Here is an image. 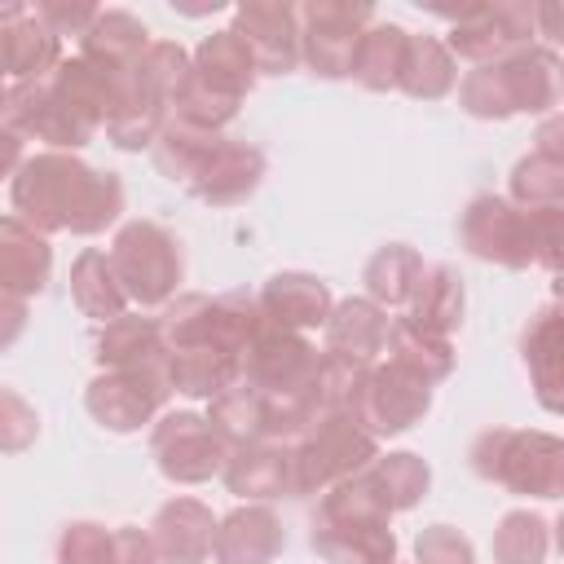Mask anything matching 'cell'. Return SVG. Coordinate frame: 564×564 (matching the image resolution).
Instances as JSON below:
<instances>
[{"instance_id":"1","label":"cell","mask_w":564,"mask_h":564,"mask_svg":"<svg viewBox=\"0 0 564 564\" xmlns=\"http://www.w3.org/2000/svg\"><path fill=\"white\" fill-rule=\"evenodd\" d=\"M13 216L35 234H106L123 216V181L88 167L79 154L40 150L13 172Z\"/></svg>"},{"instance_id":"2","label":"cell","mask_w":564,"mask_h":564,"mask_svg":"<svg viewBox=\"0 0 564 564\" xmlns=\"http://www.w3.org/2000/svg\"><path fill=\"white\" fill-rule=\"evenodd\" d=\"M458 106L471 119L555 115L560 106V57L546 44H529L502 62L471 66L458 79Z\"/></svg>"},{"instance_id":"3","label":"cell","mask_w":564,"mask_h":564,"mask_svg":"<svg viewBox=\"0 0 564 564\" xmlns=\"http://www.w3.org/2000/svg\"><path fill=\"white\" fill-rule=\"evenodd\" d=\"M471 471L489 485H502L520 498H560L564 494V441L555 432L529 427H489L471 441Z\"/></svg>"},{"instance_id":"4","label":"cell","mask_w":564,"mask_h":564,"mask_svg":"<svg viewBox=\"0 0 564 564\" xmlns=\"http://www.w3.org/2000/svg\"><path fill=\"white\" fill-rule=\"evenodd\" d=\"M260 326H264V313H260L256 295H247V291L172 295L163 317H159L163 352H176V348H225V352L238 357Z\"/></svg>"},{"instance_id":"5","label":"cell","mask_w":564,"mask_h":564,"mask_svg":"<svg viewBox=\"0 0 564 564\" xmlns=\"http://www.w3.org/2000/svg\"><path fill=\"white\" fill-rule=\"evenodd\" d=\"M379 458V441L361 432L348 414L317 410L313 423L291 441V471H295V498H317L330 485L357 476Z\"/></svg>"},{"instance_id":"6","label":"cell","mask_w":564,"mask_h":564,"mask_svg":"<svg viewBox=\"0 0 564 564\" xmlns=\"http://www.w3.org/2000/svg\"><path fill=\"white\" fill-rule=\"evenodd\" d=\"M110 264L123 295L141 308L167 304L176 295V282L185 278V251L159 220H128L110 242Z\"/></svg>"},{"instance_id":"7","label":"cell","mask_w":564,"mask_h":564,"mask_svg":"<svg viewBox=\"0 0 564 564\" xmlns=\"http://www.w3.org/2000/svg\"><path fill=\"white\" fill-rule=\"evenodd\" d=\"M0 128L18 132L22 141L35 137V141H44L48 150H62V154H75L79 145H88L101 132V123L88 119L79 106H70L48 84V75L44 79H31V84H9Z\"/></svg>"},{"instance_id":"8","label":"cell","mask_w":564,"mask_h":564,"mask_svg":"<svg viewBox=\"0 0 564 564\" xmlns=\"http://www.w3.org/2000/svg\"><path fill=\"white\" fill-rule=\"evenodd\" d=\"M449 35L441 40L449 48V57L471 62V66H489L502 62L520 48L533 44L538 22H533V4L520 0H498V4H467L458 13H449Z\"/></svg>"},{"instance_id":"9","label":"cell","mask_w":564,"mask_h":564,"mask_svg":"<svg viewBox=\"0 0 564 564\" xmlns=\"http://www.w3.org/2000/svg\"><path fill=\"white\" fill-rule=\"evenodd\" d=\"M295 22H300V57L308 62V70L322 79H348L357 40L375 22V9L352 0H308L295 9Z\"/></svg>"},{"instance_id":"10","label":"cell","mask_w":564,"mask_h":564,"mask_svg":"<svg viewBox=\"0 0 564 564\" xmlns=\"http://www.w3.org/2000/svg\"><path fill=\"white\" fill-rule=\"evenodd\" d=\"M317 357H322V352H317L300 330H286V326L264 322V326L247 339V348L238 352V383L256 388L260 397L304 392V388H313Z\"/></svg>"},{"instance_id":"11","label":"cell","mask_w":564,"mask_h":564,"mask_svg":"<svg viewBox=\"0 0 564 564\" xmlns=\"http://www.w3.org/2000/svg\"><path fill=\"white\" fill-rule=\"evenodd\" d=\"M150 454H154V467L172 485H203V480L220 476L229 445L216 436L207 414L172 410V414H159V423L150 432Z\"/></svg>"},{"instance_id":"12","label":"cell","mask_w":564,"mask_h":564,"mask_svg":"<svg viewBox=\"0 0 564 564\" xmlns=\"http://www.w3.org/2000/svg\"><path fill=\"white\" fill-rule=\"evenodd\" d=\"M463 247L502 269H529L533 264V220L524 207H516L502 194H476L458 216Z\"/></svg>"},{"instance_id":"13","label":"cell","mask_w":564,"mask_h":564,"mask_svg":"<svg viewBox=\"0 0 564 564\" xmlns=\"http://www.w3.org/2000/svg\"><path fill=\"white\" fill-rule=\"evenodd\" d=\"M172 388H167V370L163 366H137V370H101L88 388H84V405L88 414L106 427V432H141L145 423L159 419V410L167 405Z\"/></svg>"},{"instance_id":"14","label":"cell","mask_w":564,"mask_h":564,"mask_svg":"<svg viewBox=\"0 0 564 564\" xmlns=\"http://www.w3.org/2000/svg\"><path fill=\"white\" fill-rule=\"evenodd\" d=\"M427 410H432V388L388 361V366L366 370V379L348 405V419L379 441V436H397V432L414 427Z\"/></svg>"},{"instance_id":"15","label":"cell","mask_w":564,"mask_h":564,"mask_svg":"<svg viewBox=\"0 0 564 564\" xmlns=\"http://www.w3.org/2000/svg\"><path fill=\"white\" fill-rule=\"evenodd\" d=\"M260 181H264V154H260V145L242 141V137L216 132V141L203 150L198 167L189 172V181L181 189H189L207 207H234V203H247Z\"/></svg>"},{"instance_id":"16","label":"cell","mask_w":564,"mask_h":564,"mask_svg":"<svg viewBox=\"0 0 564 564\" xmlns=\"http://www.w3.org/2000/svg\"><path fill=\"white\" fill-rule=\"evenodd\" d=\"M260 75H286L300 62V22H295V4H278V0H247L234 9V26H229Z\"/></svg>"},{"instance_id":"17","label":"cell","mask_w":564,"mask_h":564,"mask_svg":"<svg viewBox=\"0 0 564 564\" xmlns=\"http://www.w3.org/2000/svg\"><path fill=\"white\" fill-rule=\"evenodd\" d=\"M313 551L326 564H397V533L383 516H313Z\"/></svg>"},{"instance_id":"18","label":"cell","mask_w":564,"mask_h":564,"mask_svg":"<svg viewBox=\"0 0 564 564\" xmlns=\"http://www.w3.org/2000/svg\"><path fill=\"white\" fill-rule=\"evenodd\" d=\"M286 546V529L273 507L247 502L234 507L225 520H216L212 538V560L216 564H273Z\"/></svg>"},{"instance_id":"19","label":"cell","mask_w":564,"mask_h":564,"mask_svg":"<svg viewBox=\"0 0 564 564\" xmlns=\"http://www.w3.org/2000/svg\"><path fill=\"white\" fill-rule=\"evenodd\" d=\"M229 494L247 502H269V498H295V471H291V445L282 441H251L234 445L225 467H220Z\"/></svg>"},{"instance_id":"20","label":"cell","mask_w":564,"mask_h":564,"mask_svg":"<svg viewBox=\"0 0 564 564\" xmlns=\"http://www.w3.org/2000/svg\"><path fill=\"white\" fill-rule=\"evenodd\" d=\"M145 533L154 542L159 564H207L212 538H216V516L198 498H172L154 511Z\"/></svg>"},{"instance_id":"21","label":"cell","mask_w":564,"mask_h":564,"mask_svg":"<svg viewBox=\"0 0 564 564\" xmlns=\"http://www.w3.org/2000/svg\"><path fill=\"white\" fill-rule=\"evenodd\" d=\"M264 322L273 326H286V330H317L326 326L335 300H330V286L313 273H300V269H286V273H273L260 295H256Z\"/></svg>"},{"instance_id":"22","label":"cell","mask_w":564,"mask_h":564,"mask_svg":"<svg viewBox=\"0 0 564 564\" xmlns=\"http://www.w3.org/2000/svg\"><path fill=\"white\" fill-rule=\"evenodd\" d=\"M53 247L44 234L22 225L18 216H0V295L31 300L48 286Z\"/></svg>"},{"instance_id":"23","label":"cell","mask_w":564,"mask_h":564,"mask_svg":"<svg viewBox=\"0 0 564 564\" xmlns=\"http://www.w3.org/2000/svg\"><path fill=\"white\" fill-rule=\"evenodd\" d=\"M167 93H159L137 66H128V79H123V97L115 106V115L106 119V137L119 145V150H150L163 119H167Z\"/></svg>"},{"instance_id":"24","label":"cell","mask_w":564,"mask_h":564,"mask_svg":"<svg viewBox=\"0 0 564 564\" xmlns=\"http://www.w3.org/2000/svg\"><path fill=\"white\" fill-rule=\"evenodd\" d=\"M388 326H392V322H388V313H383L375 300L348 295V300H339V304L330 308V317H326V326H322V330H326V352L375 366V357L383 352Z\"/></svg>"},{"instance_id":"25","label":"cell","mask_w":564,"mask_h":564,"mask_svg":"<svg viewBox=\"0 0 564 564\" xmlns=\"http://www.w3.org/2000/svg\"><path fill=\"white\" fill-rule=\"evenodd\" d=\"M97 366L101 370H137V366H163V335L159 317L145 313H119L97 330Z\"/></svg>"},{"instance_id":"26","label":"cell","mask_w":564,"mask_h":564,"mask_svg":"<svg viewBox=\"0 0 564 564\" xmlns=\"http://www.w3.org/2000/svg\"><path fill=\"white\" fill-rule=\"evenodd\" d=\"M463 308H467V291L454 264H427L419 278V291L405 304V322L432 330V335H454L463 326Z\"/></svg>"},{"instance_id":"27","label":"cell","mask_w":564,"mask_h":564,"mask_svg":"<svg viewBox=\"0 0 564 564\" xmlns=\"http://www.w3.org/2000/svg\"><path fill=\"white\" fill-rule=\"evenodd\" d=\"M520 352L529 366V383L546 414H560V308L546 304L529 317L520 335Z\"/></svg>"},{"instance_id":"28","label":"cell","mask_w":564,"mask_h":564,"mask_svg":"<svg viewBox=\"0 0 564 564\" xmlns=\"http://www.w3.org/2000/svg\"><path fill=\"white\" fill-rule=\"evenodd\" d=\"M150 44V26L141 18H132L128 9H101L93 18V26L79 35V57L97 62V66H115L128 70Z\"/></svg>"},{"instance_id":"29","label":"cell","mask_w":564,"mask_h":564,"mask_svg":"<svg viewBox=\"0 0 564 564\" xmlns=\"http://www.w3.org/2000/svg\"><path fill=\"white\" fill-rule=\"evenodd\" d=\"M454 84H458V62L449 57V48L436 35H410L397 88L414 101H441L454 93Z\"/></svg>"},{"instance_id":"30","label":"cell","mask_w":564,"mask_h":564,"mask_svg":"<svg viewBox=\"0 0 564 564\" xmlns=\"http://www.w3.org/2000/svg\"><path fill=\"white\" fill-rule=\"evenodd\" d=\"M383 348H388V361L392 366H401L405 375L423 379L427 388L441 383V379H449V370H454V344L445 335H432V330L405 322V317H397L388 326Z\"/></svg>"},{"instance_id":"31","label":"cell","mask_w":564,"mask_h":564,"mask_svg":"<svg viewBox=\"0 0 564 564\" xmlns=\"http://www.w3.org/2000/svg\"><path fill=\"white\" fill-rule=\"evenodd\" d=\"M4 31V75L13 84H31V79H44L53 75V66L62 62V40L26 9L18 22L0 26Z\"/></svg>"},{"instance_id":"32","label":"cell","mask_w":564,"mask_h":564,"mask_svg":"<svg viewBox=\"0 0 564 564\" xmlns=\"http://www.w3.org/2000/svg\"><path fill=\"white\" fill-rule=\"evenodd\" d=\"M70 300H75V308L84 317H93L101 326L115 322L119 313H128V295H123L106 251L88 247V251L75 256V264H70Z\"/></svg>"},{"instance_id":"33","label":"cell","mask_w":564,"mask_h":564,"mask_svg":"<svg viewBox=\"0 0 564 564\" xmlns=\"http://www.w3.org/2000/svg\"><path fill=\"white\" fill-rule=\"evenodd\" d=\"M163 370H167V388L212 401L216 392H225L229 383H238V357L225 348H176L163 352Z\"/></svg>"},{"instance_id":"34","label":"cell","mask_w":564,"mask_h":564,"mask_svg":"<svg viewBox=\"0 0 564 564\" xmlns=\"http://www.w3.org/2000/svg\"><path fill=\"white\" fill-rule=\"evenodd\" d=\"M423 269H427V264H423V256H419L414 247H405V242L379 247V251L366 260V273H361L366 300H375L383 313H388V308H405L410 295L419 291Z\"/></svg>"},{"instance_id":"35","label":"cell","mask_w":564,"mask_h":564,"mask_svg":"<svg viewBox=\"0 0 564 564\" xmlns=\"http://www.w3.org/2000/svg\"><path fill=\"white\" fill-rule=\"evenodd\" d=\"M405 40L410 31L397 26V22H370L357 40V53H352V79L370 93H392L397 88V75H401V57H405Z\"/></svg>"},{"instance_id":"36","label":"cell","mask_w":564,"mask_h":564,"mask_svg":"<svg viewBox=\"0 0 564 564\" xmlns=\"http://www.w3.org/2000/svg\"><path fill=\"white\" fill-rule=\"evenodd\" d=\"M189 66H194L207 84H216V88H225V93H234V97H247L251 84H256V75H260L256 62H251V53H247V44H242L229 26L203 35L198 48H194V57H189Z\"/></svg>"},{"instance_id":"37","label":"cell","mask_w":564,"mask_h":564,"mask_svg":"<svg viewBox=\"0 0 564 564\" xmlns=\"http://www.w3.org/2000/svg\"><path fill=\"white\" fill-rule=\"evenodd\" d=\"M366 476H370V485L379 489V498H383V507H388L392 516L419 507V502L427 498V489H432V467H427L419 454H410V449L379 454V458L366 467Z\"/></svg>"},{"instance_id":"38","label":"cell","mask_w":564,"mask_h":564,"mask_svg":"<svg viewBox=\"0 0 564 564\" xmlns=\"http://www.w3.org/2000/svg\"><path fill=\"white\" fill-rule=\"evenodd\" d=\"M238 110H242V97L207 84L194 66L185 70V79H181V88L172 93V106H167L172 119H181L189 128H207V132H220Z\"/></svg>"},{"instance_id":"39","label":"cell","mask_w":564,"mask_h":564,"mask_svg":"<svg viewBox=\"0 0 564 564\" xmlns=\"http://www.w3.org/2000/svg\"><path fill=\"white\" fill-rule=\"evenodd\" d=\"M207 423L216 427V436L234 449V445H251L264 441V401L256 388L247 383H229L225 392H216L207 401Z\"/></svg>"},{"instance_id":"40","label":"cell","mask_w":564,"mask_h":564,"mask_svg":"<svg viewBox=\"0 0 564 564\" xmlns=\"http://www.w3.org/2000/svg\"><path fill=\"white\" fill-rule=\"evenodd\" d=\"M551 524L538 511H507L494 529V564H546Z\"/></svg>"},{"instance_id":"41","label":"cell","mask_w":564,"mask_h":564,"mask_svg":"<svg viewBox=\"0 0 564 564\" xmlns=\"http://www.w3.org/2000/svg\"><path fill=\"white\" fill-rule=\"evenodd\" d=\"M511 194V203L516 207H560L564 203V159H555V154H542V150H533V154H524L516 167H511V185H507Z\"/></svg>"},{"instance_id":"42","label":"cell","mask_w":564,"mask_h":564,"mask_svg":"<svg viewBox=\"0 0 564 564\" xmlns=\"http://www.w3.org/2000/svg\"><path fill=\"white\" fill-rule=\"evenodd\" d=\"M366 361H352V357H335V352H322L317 357V375H313V392H317V410H335V414H348L361 379H366Z\"/></svg>"},{"instance_id":"43","label":"cell","mask_w":564,"mask_h":564,"mask_svg":"<svg viewBox=\"0 0 564 564\" xmlns=\"http://www.w3.org/2000/svg\"><path fill=\"white\" fill-rule=\"evenodd\" d=\"M35 436H40L35 405L22 392L0 383V454H22V449L35 445Z\"/></svg>"},{"instance_id":"44","label":"cell","mask_w":564,"mask_h":564,"mask_svg":"<svg viewBox=\"0 0 564 564\" xmlns=\"http://www.w3.org/2000/svg\"><path fill=\"white\" fill-rule=\"evenodd\" d=\"M110 560V529L97 520H70L57 533V564H106Z\"/></svg>"},{"instance_id":"45","label":"cell","mask_w":564,"mask_h":564,"mask_svg":"<svg viewBox=\"0 0 564 564\" xmlns=\"http://www.w3.org/2000/svg\"><path fill=\"white\" fill-rule=\"evenodd\" d=\"M414 564H476V546L454 524H427L414 538Z\"/></svg>"},{"instance_id":"46","label":"cell","mask_w":564,"mask_h":564,"mask_svg":"<svg viewBox=\"0 0 564 564\" xmlns=\"http://www.w3.org/2000/svg\"><path fill=\"white\" fill-rule=\"evenodd\" d=\"M533 220V264H542L546 273H560V225H564V207H529Z\"/></svg>"},{"instance_id":"47","label":"cell","mask_w":564,"mask_h":564,"mask_svg":"<svg viewBox=\"0 0 564 564\" xmlns=\"http://www.w3.org/2000/svg\"><path fill=\"white\" fill-rule=\"evenodd\" d=\"M31 13L62 40V35H84L101 9H97V4H84V0H75V4H66V0H44V4H35Z\"/></svg>"},{"instance_id":"48","label":"cell","mask_w":564,"mask_h":564,"mask_svg":"<svg viewBox=\"0 0 564 564\" xmlns=\"http://www.w3.org/2000/svg\"><path fill=\"white\" fill-rule=\"evenodd\" d=\"M106 564H159L150 533L137 529V524H119V529H110V560H106Z\"/></svg>"},{"instance_id":"49","label":"cell","mask_w":564,"mask_h":564,"mask_svg":"<svg viewBox=\"0 0 564 564\" xmlns=\"http://www.w3.org/2000/svg\"><path fill=\"white\" fill-rule=\"evenodd\" d=\"M26 317H31L26 300L0 295V352H9V348L22 339V330H26Z\"/></svg>"},{"instance_id":"50","label":"cell","mask_w":564,"mask_h":564,"mask_svg":"<svg viewBox=\"0 0 564 564\" xmlns=\"http://www.w3.org/2000/svg\"><path fill=\"white\" fill-rule=\"evenodd\" d=\"M18 167H22V137L0 128V181H13Z\"/></svg>"},{"instance_id":"51","label":"cell","mask_w":564,"mask_h":564,"mask_svg":"<svg viewBox=\"0 0 564 564\" xmlns=\"http://www.w3.org/2000/svg\"><path fill=\"white\" fill-rule=\"evenodd\" d=\"M26 13V4H18V0H0V26H9V22H18Z\"/></svg>"},{"instance_id":"52","label":"cell","mask_w":564,"mask_h":564,"mask_svg":"<svg viewBox=\"0 0 564 564\" xmlns=\"http://www.w3.org/2000/svg\"><path fill=\"white\" fill-rule=\"evenodd\" d=\"M0 79H9V75H4V31H0Z\"/></svg>"},{"instance_id":"53","label":"cell","mask_w":564,"mask_h":564,"mask_svg":"<svg viewBox=\"0 0 564 564\" xmlns=\"http://www.w3.org/2000/svg\"><path fill=\"white\" fill-rule=\"evenodd\" d=\"M4 97H9V84L0 79V119H4Z\"/></svg>"}]
</instances>
